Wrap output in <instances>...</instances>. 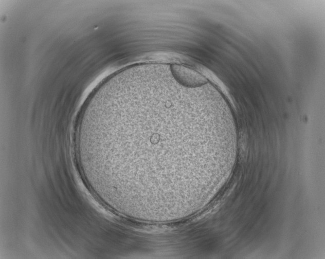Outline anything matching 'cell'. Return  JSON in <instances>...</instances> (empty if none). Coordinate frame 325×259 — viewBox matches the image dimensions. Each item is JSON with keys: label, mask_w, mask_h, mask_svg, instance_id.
<instances>
[{"label": "cell", "mask_w": 325, "mask_h": 259, "mask_svg": "<svg viewBox=\"0 0 325 259\" xmlns=\"http://www.w3.org/2000/svg\"><path fill=\"white\" fill-rule=\"evenodd\" d=\"M236 127L227 104L165 69L124 71L85 105L76 135L98 183L124 206H171L200 187Z\"/></svg>", "instance_id": "1"}]
</instances>
